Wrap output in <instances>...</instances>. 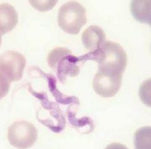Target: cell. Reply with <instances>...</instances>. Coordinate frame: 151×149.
I'll return each mask as SVG.
<instances>
[{"label": "cell", "instance_id": "cell-6", "mask_svg": "<svg viewBox=\"0 0 151 149\" xmlns=\"http://www.w3.org/2000/svg\"><path fill=\"white\" fill-rule=\"evenodd\" d=\"M82 42L84 47L90 52L96 51L106 42L105 32L98 26L89 27L82 34Z\"/></svg>", "mask_w": 151, "mask_h": 149}, {"label": "cell", "instance_id": "cell-11", "mask_svg": "<svg viewBox=\"0 0 151 149\" xmlns=\"http://www.w3.org/2000/svg\"><path fill=\"white\" fill-rule=\"evenodd\" d=\"M135 149H151V127H142L134 135Z\"/></svg>", "mask_w": 151, "mask_h": 149}, {"label": "cell", "instance_id": "cell-9", "mask_svg": "<svg viewBox=\"0 0 151 149\" xmlns=\"http://www.w3.org/2000/svg\"><path fill=\"white\" fill-rule=\"evenodd\" d=\"M31 92L34 95V96L40 100L42 107L44 109L49 111L50 115L53 116L54 119L56 120L60 132H62L65 127V119L63 114L61 112L59 106L55 103L50 101L47 99V96L46 95L44 94V93H37L34 91H32V90Z\"/></svg>", "mask_w": 151, "mask_h": 149}, {"label": "cell", "instance_id": "cell-16", "mask_svg": "<svg viewBox=\"0 0 151 149\" xmlns=\"http://www.w3.org/2000/svg\"><path fill=\"white\" fill-rule=\"evenodd\" d=\"M105 149H129L125 145L119 143H112L108 145Z\"/></svg>", "mask_w": 151, "mask_h": 149}, {"label": "cell", "instance_id": "cell-17", "mask_svg": "<svg viewBox=\"0 0 151 149\" xmlns=\"http://www.w3.org/2000/svg\"><path fill=\"white\" fill-rule=\"evenodd\" d=\"M1 36L0 35V46H1Z\"/></svg>", "mask_w": 151, "mask_h": 149}, {"label": "cell", "instance_id": "cell-7", "mask_svg": "<svg viewBox=\"0 0 151 149\" xmlns=\"http://www.w3.org/2000/svg\"><path fill=\"white\" fill-rule=\"evenodd\" d=\"M18 21V14L11 4H0V34L4 35L12 31Z\"/></svg>", "mask_w": 151, "mask_h": 149}, {"label": "cell", "instance_id": "cell-5", "mask_svg": "<svg viewBox=\"0 0 151 149\" xmlns=\"http://www.w3.org/2000/svg\"><path fill=\"white\" fill-rule=\"evenodd\" d=\"M26 63V59L22 54L7 51L0 56V71L9 82L18 81L23 77Z\"/></svg>", "mask_w": 151, "mask_h": 149}, {"label": "cell", "instance_id": "cell-15", "mask_svg": "<svg viewBox=\"0 0 151 149\" xmlns=\"http://www.w3.org/2000/svg\"><path fill=\"white\" fill-rule=\"evenodd\" d=\"M9 87H10L9 81L0 71V100L8 94Z\"/></svg>", "mask_w": 151, "mask_h": 149}, {"label": "cell", "instance_id": "cell-3", "mask_svg": "<svg viewBox=\"0 0 151 149\" xmlns=\"http://www.w3.org/2000/svg\"><path fill=\"white\" fill-rule=\"evenodd\" d=\"M87 22L85 8L77 1L65 3L59 9L58 24L65 33L77 35Z\"/></svg>", "mask_w": 151, "mask_h": 149}, {"label": "cell", "instance_id": "cell-1", "mask_svg": "<svg viewBox=\"0 0 151 149\" xmlns=\"http://www.w3.org/2000/svg\"><path fill=\"white\" fill-rule=\"evenodd\" d=\"M93 60L98 63V71L93 81L94 91L104 97L114 96L120 89L127 66L125 50L119 44L106 41L94 53Z\"/></svg>", "mask_w": 151, "mask_h": 149}, {"label": "cell", "instance_id": "cell-10", "mask_svg": "<svg viewBox=\"0 0 151 149\" xmlns=\"http://www.w3.org/2000/svg\"><path fill=\"white\" fill-rule=\"evenodd\" d=\"M49 82V86L52 94L55 97V98L60 104L63 105H79V101L78 98L75 96H67L63 93H61L56 87V81L54 77L50 74H45Z\"/></svg>", "mask_w": 151, "mask_h": 149}, {"label": "cell", "instance_id": "cell-8", "mask_svg": "<svg viewBox=\"0 0 151 149\" xmlns=\"http://www.w3.org/2000/svg\"><path fill=\"white\" fill-rule=\"evenodd\" d=\"M130 10L136 20L151 27V0H132Z\"/></svg>", "mask_w": 151, "mask_h": 149}, {"label": "cell", "instance_id": "cell-12", "mask_svg": "<svg viewBox=\"0 0 151 149\" xmlns=\"http://www.w3.org/2000/svg\"><path fill=\"white\" fill-rule=\"evenodd\" d=\"M139 96L144 105L151 107V78L142 83L139 88Z\"/></svg>", "mask_w": 151, "mask_h": 149}, {"label": "cell", "instance_id": "cell-14", "mask_svg": "<svg viewBox=\"0 0 151 149\" xmlns=\"http://www.w3.org/2000/svg\"><path fill=\"white\" fill-rule=\"evenodd\" d=\"M58 2V0H29L31 6L40 12H45L52 10Z\"/></svg>", "mask_w": 151, "mask_h": 149}, {"label": "cell", "instance_id": "cell-13", "mask_svg": "<svg viewBox=\"0 0 151 149\" xmlns=\"http://www.w3.org/2000/svg\"><path fill=\"white\" fill-rule=\"evenodd\" d=\"M67 115L69 122L73 125L74 127H83L84 126H88L92 130L94 129V124L93 121L90 118L83 117L81 119H77L75 117V113L73 111H70L69 108L67 111Z\"/></svg>", "mask_w": 151, "mask_h": 149}, {"label": "cell", "instance_id": "cell-2", "mask_svg": "<svg viewBox=\"0 0 151 149\" xmlns=\"http://www.w3.org/2000/svg\"><path fill=\"white\" fill-rule=\"evenodd\" d=\"M81 62L79 57H76L71 51L64 47H57L52 50L47 57L49 67L56 72L60 82L64 84L68 76L79 75Z\"/></svg>", "mask_w": 151, "mask_h": 149}, {"label": "cell", "instance_id": "cell-4", "mask_svg": "<svg viewBox=\"0 0 151 149\" xmlns=\"http://www.w3.org/2000/svg\"><path fill=\"white\" fill-rule=\"evenodd\" d=\"M37 137V130L34 125L26 121H17L8 130L9 143L18 149L31 147L35 143Z\"/></svg>", "mask_w": 151, "mask_h": 149}]
</instances>
